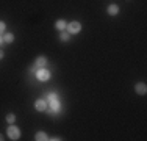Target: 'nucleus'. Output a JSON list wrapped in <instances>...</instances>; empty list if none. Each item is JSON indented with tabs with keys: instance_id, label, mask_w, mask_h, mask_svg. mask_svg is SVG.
<instances>
[{
	"instance_id": "nucleus-18",
	"label": "nucleus",
	"mask_w": 147,
	"mask_h": 141,
	"mask_svg": "<svg viewBox=\"0 0 147 141\" xmlns=\"http://www.w3.org/2000/svg\"><path fill=\"white\" fill-rule=\"evenodd\" d=\"M2 140H3V138H2V135H0V141H2Z\"/></svg>"
},
{
	"instance_id": "nucleus-6",
	"label": "nucleus",
	"mask_w": 147,
	"mask_h": 141,
	"mask_svg": "<svg viewBox=\"0 0 147 141\" xmlns=\"http://www.w3.org/2000/svg\"><path fill=\"white\" fill-rule=\"evenodd\" d=\"M135 91H136L138 94H146V91H147V86H146L144 83H138V85L135 86Z\"/></svg>"
},
{
	"instance_id": "nucleus-15",
	"label": "nucleus",
	"mask_w": 147,
	"mask_h": 141,
	"mask_svg": "<svg viewBox=\"0 0 147 141\" xmlns=\"http://www.w3.org/2000/svg\"><path fill=\"white\" fill-rule=\"evenodd\" d=\"M5 28H6V25H5V22H2V20H0V35H2L3 31H5Z\"/></svg>"
},
{
	"instance_id": "nucleus-3",
	"label": "nucleus",
	"mask_w": 147,
	"mask_h": 141,
	"mask_svg": "<svg viewBox=\"0 0 147 141\" xmlns=\"http://www.w3.org/2000/svg\"><path fill=\"white\" fill-rule=\"evenodd\" d=\"M67 33H78L80 30H82V25H80V22H77V20H74V22L67 24Z\"/></svg>"
},
{
	"instance_id": "nucleus-2",
	"label": "nucleus",
	"mask_w": 147,
	"mask_h": 141,
	"mask_svg": "<svg viewBox=\"0 0 147 141\" xmlns=\"http://www.w3.org/2000/svg\"><path fill=\"white\" fill-rule=\"evenodd\" d=\"M8 136L11 140H19L20 138V130L16 125H9L8 127Z\"/></svg>"
},
{
	"instance_id": "nucleus-13",
	"label": "nucleus",
	"mask_w": 147,
	"mask_h": 141,
	"mask_svg": "<svg viewBox=\"0 0 147 141\" xmlns=\"http://www.w3.org/2000/svg\"><path fill=\"white\" fill-rule=\"evenodd\" d=\"M6 121H8L9 124H14V121H16V116L13 115V113H9V115H6Z\"/></svg>"
},
{
	"instance_id": "nucleus-10",
	"label": "nucleus",
	"mask_w": 147,
	"mask_h": 141,
	"mask_svg": "<svg viewBox=\"0 0 147 141\" xmlns=\"http://www.w3.org/2000/svg\"><path fill=\"white\" fill-rule=\"evenodd\" d=\"M119 13V6L117 5H110L108 6V14H111V16H116Z\"/></svg>"
},
{
	"instance_id": "nucleus-4",
	"label": "nucleus",
	"mask_w": 147,
	"mask_h": 141,
	"mask_svg": "<svg viewBox=\"0 0 147 141\" xmlns=\"http://www.w3.org/2000/svg\"><path fill=\"white\" fill-rule=\"evenodd\" d=\"M34 108H36L38 111H45L47 110V102L42 100V99H38V100L34 102Z\"/></svg>"
},
{
	"instance_id": "nucleus-8",
	"label": "nucleus",
	"mask_w": 147,
	"mask_h": 141,
	"mask_svg": "<svg viewBox=\"0 0 147 141\" xmlns=\"http://www.w3.org/2000/svg\"><path fill=\"white\" fill-rule=\"evenodd\" d=\"M55 27H57L59 31H63L66 27H67V24H66V20H64V19H59V20H57V24H55Z\"/></svg>"
},
{
	"instance_id": "nucleus-16",
	"label": "nucleus",
	"mask_w": 147,
	"mask_h": 141,
	"mask_svg": "<svg viewBox=\"0 0 147 141\" xmlns=\"http://www.w3.org/2000/svg\"><path fill=\"white\" fill-rule=\"evenodd\" d=\"M3 58V50H0V60Z\"/></svg>"
},
{
	"instance_id": "nucleus-9",
	"label": "nucleus",
	"mask_w": 147,
	"mask_h": 141,
	"mask_svg": "<svg viewBox=\"0 0 147 141\" xmlns=\"http://www.w3.org/2000/svg\"><path fill=\"white\" fill-rule=\"evenodd\" d=\"M34 140H36V141H47V140H50V138H49L44 132H38L36 136H34Z\"/></svg>"
},
{
	"instance_id": "nucleus-7",
	"label": "nucleus",
	"mask_w": 147,
	"mask_h": 141,
	"mask_svg": "<svg viewBox=\"0 0 147 141\" xmlns=\"http://www.w3.org/2000/svg\"><path fill=\"white\" fill-rule=\"evenodd\" d=\"M34 64H36L38 68H44V66L47 64V58H45V56H38Z\"/></svg>"
},
{
	"instance_id": "nucleus-11",
	"label": "nucleus",
	"mask_w": 147,
	"mask_h": 141,
	"mask_svg": "<svg viewBox=\"0 0 147 141\" xmlns=\"http://www.w3.org/2000/svg\"><path fill=\"white\" fill-rule=\"evenodd\" d=\"M13 41H14V35H13V33H6L5 36H3V42H8V44H11Z\"/></svg>"
},
{
	"instance_id": "nucleus-17",
	"label": "nucleus",
	"mask_w": 147,
	"mask_h": 141,
	"mask_svg": "<svg viewBox=\"0 0 147 141\" xmlns=\"http://www.w3.org/2000/svg\"><path fill=\"white\" fill-rule=\"evenodd\" d=\"M2 42H3V38H2V36H0V45H2Z\"/></svg>"
},
{
	"instance_id": "nucleus-5",
	"label": "nucleus",
	"mask_w": 147,
	"mask_h": 141,
	"mask_svg": "<svg viewBox=\"0 0 147 141\" xmlns=\"http://www.w3.org/2000/svg\"><path fill=\"white\" fill-rule=\"evenodd\" d=\"M50 110H52V113H58L59 110H61V105H59V100H58V99L50 100Z\"/></svg>"
},
{
	"instance_id": "nucleus-1",
	"label": "nucleus",
	"mask_w": 147,
	"mask_h": 141,
	"mask_svg": "<svg viewBox=\"0 0 147 141\" xmlns=\"http://www.w3.org/2000/svg\"><path fill=\"white\" fill-rule=\"evenodd\" d=\"M36 77H38V80H41V82H47L49 79H50V72H49L47 69H44V68H41V69H38L36 72Z\"/></svg>"
},
{
	"instance_id": "nucleus-14",
	"label": "nucleus",
	"mask_w": 147,
	"mask_h": 141,
	"mask_svg": "<svg viewBox=\"0 0 147 141\" xmlns=\"http://www.w3.org/2000/svg\"><path fill=\"white\" fill-rule=\"evenodd\" d=\"M55 99H58L55 93H49V94H47V100H55Z\"/></svg>"
},
{
	"instance_id": "nucleus-12",
	"label": "nucleus",
	"mask_w": 147,
	"mask_h": 141,
	"mask_svg": "<svg viewBox=\"0 0 147 141\" xmlns=\"http://www.w3.org/2000/svg\"><path fill=\"white\" fill-rule=\"evenodd\" d=\"M59 39H61V41H69V33H67V31H61V35H59Z\"/></svg>"
}]
</instances>
